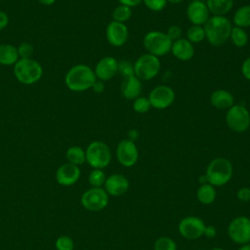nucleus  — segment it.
Wrapping results in <instances>:
<instances>
[{
  "label": "nucleus",
  "instance_id": "obj_27",
  "mask_svg": "<svg viewBox=\"0 0 250 250\" xmlns=\"http://www.w3.org/2000/svg\"><path fill=\"white\" fill-rule=\"evenodd\" d=\"M229 39L231 40V43L235 47L242 48V47L246 46L248 43V34L244 28H241L238 26H233L230 31Z\"/></svg>",
  "mask_w": 250,
  "mask_h": 250
},
{
  "label": "nucleus",
  "instance_id": "obj_23",
  "mask_svg": "<svg viewBox=\"0 0 250 250\" xmlns=\"http://www.w3.org/2000/svg\"><path fill=\"white\" fill-rule=\"evenodd\" d=\"M217 196V190L214 186L211 184H203L199 185L196 190V198L203 205L212 204Z\"/></svg>",
  "mask_w": 250,
  "mask_h": 250
},
{
  "label": "nucleus",
  "instance_id": "obj_49",
  "mask_svg": "<svg viewBox=\"0 0 250 250\" xmlns=\"http://www.w3.org/2000/svg\"><path fill=\"white\" fill-rule=\"evenodd\" d=\"M191 1H203V0H191Z\"/></svg>",
  "mask_w": 250,
  "mask_h": 250
},
{
  "label": "nucleus",
  "instance_id": "obj_44",
  "mask_svg": "<svg viewBox=\"0 0 250 250\" xmlns=\"http://www.w3.org/2000/svg\"><path fill=\"white\" fill-rule=\"evenodd\" d=\"M138 137H139V133H138L137 130L132 129V130H130V131L128 132V140L135 142V140L138 139Z\"/></svg>",
  "mask_w": 250,
  "mask_h": 250
},
{
  "label": "nucleus",
  "instance_id": "obj_36",
  "mask_svg": "<svg viewBox=\"0 0 250 250\" xmlns=\"http://www.w3.org/2000/svg\"><path fill=\"white\" fill-rule=\"evenodd\" d=\"M143 2L146 6V8L152 12L162 11L168 3L167 0H143Z\"/></svg>",
  "mask_w": 250,
  "mask_h": 250
},
{
  "label": "nucleus",
  "instance_id": "obj_17",
  "mask_svg": "<svg viewBox=\"0 0 250 250\" xmlns=\"http://www.w3.org/2000/svg\"><path fill=\"white\" fill-rule=\"evenodd\" d=\"M209 10L203 1H191L187 7V16L193 25H204L209 20Z\"/></svg>",
  "mask_w": 250,
  "mask_h": 250
},
{
  "label": "nucleus",
  "instance_id": "obj_2",
  "mask_svg": "<svg viewBox=\"0 0 250 250\" xmlns=\"http://www.w3.org/2000/svg\"><path fill=\"white\" fill-rule=\"evenodd\" d=\"M203 28L207 41L212 46L219 47L229 39L232 26L226 16H213L209 18Z\"/></svg>",
  "mask_w": 250,
  "mask_h": 250
},
{
  "label": "nucleus",
  "instance_id": "obj_12",
  "mask_svg": "<svg viewBox=\"0 0 250 250\" xmlns=\"http://www.w3.org/2000/svg\"><path fill=\"white\" fill-rule=\"evenodd\" d=\"M147 98L151 107L155 109H165L174 103L175 92L167 85H158L150 91Z\"/></svg>",
  "mask_w": 250,
  "mask_h": 250
},
{
  "label": "nucleus",
  "instance_id": "obj_37",
  "mask_svg": "<svg viewBox=\"0 0 250 250\" xmlns=\"http://www.w3.org/2000/svg\"><path fill=\"white\" fill-rule=\"evenodd\" d=\"M182 33H183V30L182 28L179 26V25H176V24H173V25H170L166 31V34L168 35V37L173 41H176L180 38H182Z\"/></svg>",
  "mask_w": 250,
  "mask_h": 250
},
{
  "label": "nucleus",
  "instance_id": "obj_14",
  "mask_svg": "<svg viewBox=\"0 0 250 250\" xmlns=\"http://www.w3.org/2000/svg\"><path fill=\"white\" fill-rule=\"evenodd\" d=\"M107 42L113 47L123 46L129 37V31L125 23L111 21L105 28Z\"/></svg>",
  "mask_w": 250,
  "mask_h": 250
},
{
  "label": "nucleus",
  "instance_id": "obj_10",
  "mask_svg": "<svg viewBox=\"0 0 250 250\" xmlns=\"http://www.w3.org/2000/svg\"><path fill=\"white\" fill-rule=\"evenodd\" d=\"M108 199L109 195L104 188H91L82 194L81 204L88 211L99 212L107 206Z\"/></svg>",
  "mask_w": 250,
  "mask_h": 250
},
{
  "label": "nucleus",
  "instance_id": "obj_16",
  "mask_svg": "<svg viewBox=\"0 0 250 250\" xmlns=\"http://www.w3.org/2000/svg\"><path fill=\"white\" fill-rule=\"evenodd\" d=\"M94 72L98 80L107 81L118 72V61L111 56L104 57L97 62Z\"/></svg>",
  "mask_w": 250,
  "mask_h": 250
},
{
  "label": "nucleus",
  "instance_id": "obj_1",
  "mask_svg": "<svg viewBox=\"0 0 250 250\" xmlns=\"http://www.w3.org/2000/svg\"><path fill=\"white\" fill-rule=\"evenodd\" d=\"M96 80L94 69L83 63L71 66L64 76V83L72 92H84L92 88Z\"/></svg>",
  "mask_w": 250,
  "mask_h": 250
},
{
  "label": "nucleus",
  "instance_id": "obj_28",
  "mask_svg": "<svg viewBox=\"0 0 250 250\" xmlns=\"http://www.w3.org/2000/svg\"><path fill=\"white\" fill-rule=\"evenodd\" d=\"M132 16V10L130 7H127L125 5H118L115 7V9L112 11V21L125 23L127 21L130 20Z\"/></svg>",
  "mask_w": 250,
  "mask_h": 250
},
{
  "label": "nucleus",
  "instance_id": "obj_35",
  "mask_svg": "<svg viewBox=\"0 0 250 250\" xmlns=\"http://www.w3.org/2000/svg\"><path fill=\"white\" fill-rule=\"evenodd\" d=\"M118 72H120L124 77L135 75L134 64L126 60H122L118 62Z\"/></svg>",
  "mask_w": 250,
  "mask_h": 250
},
{
  "label": "nucleus",
  "instance_id": "obj_24",
  "mask_svg": "<svg viewBox=\"0 0 250 250\" xmlns=\"http://www.w3.org/2000/svg\"><path fill=\"white\" fill-rule=\"evenodd\" d=\"M233 0H207L206 6L213 16H226L233 7Z\"/></svg>",
  "mask_w": 250,
  "mask_h": 250
},
{
  "label": "nucleus",
  "instance_id": "obj_38",
  "mask_svg": "<svg viewBox=\"0 0 250 250\" xmlns=\"http://www.w3.org/2000/svg\"><path fill=\"white\" fill-rule=\"evenodd\" d=\"M236 197L241 202L250 201V188L242 187L236 191Z\"/></svg>",
  "mask_w": 250,
  "mask_h": 250
},
{
  "label": "nucleus",
  "instance_id": "obj_5",
  "mask_svg": "<svg viewBox=\"0 0 250 250\" xmlns=\"http://www.w3.org/2000/svg\"><path fill=\"white\" fill-rule=\"evenodd\" d=\"M86 162L93 169H104L111 161L109 146L102 141H94L89 144L86 150Z\"/></svg>",
  "mask_w": 250,
  "mask_h": 250
},
{
  "label": "nucleus",
  "instance_id": "obj_26",
  "mask_svg": "<svg viewBox=\"0 0 250 250\" xmlns=\"http://www.w3.org/2000/svg\"><path fill=\"white\" fill-rule=\"evenodd\" d=\"M65 155H66V159L71 164L79 166L86 162V152L81 146H72L68 147Z\"/></svg>",
  "mask_w": 250,
  "mask_h": 250
},
{
  "label": "nucleus",
  "instance_id": "obj_46",
  "mask_svg": "<svg viewBox=\"0 0 250 250\" xmlns=\"http://www.w3.org/2000/svg\"><path fill=\"white\" fill-rule=\"evenodd\" d=\"M237 250H250V243H246V244L240 245Z\"/></svg>",
  "mask_w": 250,
  "mask_h": 250
},
{
  "label": "nucleus",
  "instance_id": "obj_15",
  "mask_svg": "<svg viewBox=\"0 0 250 250\" xmlns=\"http://www.w3.org/2000/svg\"><path fill=\"white\" fill-rule=\"evenodd\" d=\"M130 187L129 180L122 174H111L106 177L104 188L109 196H121L125 194Z\"/></svg>",
  "mask_w": 250,
  "mask_h": 250
},
{
  "label": "nucleus",
  "instance_id": "obj_22",
  "mask_svg": "<svg viewBox=\"0 0 250 250\" xmlns=\"http://www.w3.org/2000/svg\"><path fill=\"white\" fill-rule=\"evenodd\" d=\"M19 59L18 49L16 46L8 43L0 44V64L14 65Z\"/></svg>",
  "mask_w": 250,
  "mask_h": 250
},
{
  "label": "nucleus",
  "instance_id": "obj_43",
  "mask_svg": "<svg viewBox=\"0 0 250 250\" xmlns=\"http://www.w3.org/2000/svg\"><path fill=\"white\" fill-rule=\"evenodd\" d=\"M118 2L121 4V5H125L127 7H136L138 5H140L143 0H118Z\"/></svg>",
  "mask_w": 250,
  "mask_h": 250
},
{
  "label": "nucleus",
  "instance_id": "obj_21",
  "mask_svg": "<svg viewBox=\"0 0 250 250\" xmlns=\"http://www.w3.org/2000/svg\"><path fill=\"white\" fill-rule=\"evenodd\" d=\"M210 103L216 108L229 109L234 104V98L228 90L218 89L210 95Z\"/></svg>",
  "mask_w": 250,
  "mask_h": 250
},
{
  "label": "nucleus",
  "instance_id": "obj_7",
  "mask_svg": "<svg viewBox=\"0 0 250 250\" xmlns=\"http://www.w3.org/2000/svg\"><path fill=\"white\" fill-rule=\"evenodd\" d=\"M160 66L159 58L146 53L134 62V72L140 80H150L159 73Z\"/></svg>",
  "mask_w": 250,
  "mask_h": 250
},
{
  "label": "nucleus",
  "instance_id": "obj_39",
  "mask_svg": "<svg viewBox=\"0 0 250 250\" xmlns=\"http://www.w3.org/2000/svg\"><path fill=\"white\" fill-rule=\"evenodd\" d=\"M241 73L247 80L250 81V57L243 61L241 64Z\"/></svg>",
  "mask_w": 250,
  "mask_h": 250
},
{
  "label": "nucleus",
  "instance_id": "obj_47",
  "mask_svg": "<svg viewBox=\"0 0 250 250\" xmlns=\"http://www.w3.org/2000/svg\"><path fill=\"white\" fill-rule=\"evenodd\" d=\"M184 0H167V2L171 3V4H180L182 3Z\"/></svg>",
  "mask_w": 250,
  "mask_h": 250
},
{
  "label": "nucleus",
  "instance_id": "obj_33",
  "mask_svg": "<svg viewBox=\"0 0 250 250\" xmlns=\"http://www.w3.org/2000/svg\"><path fill=\"white\" fill-rule=\"evenodd\" d=\"M55 244L57 250H73L74 248L73 240L66 235H62L58 237Z\"/></svg>",
  "mask_w": 250,
  "mask_h": 250
},
{
  "label": "nucleus",
  "instance_id": "obj_40",
  "mask_svg": "<svg viewBox=\"0 0 250 250\" xmlns=\"http://www.w3.org/2000/svg\"><path fill=\"white\" fill-rule=\"evenodd\" d=\"M9 24V16L4 12L0 11V30L5 29Z\"/></svg>",
  "mask_w": 250,
  "mask_h": 250
},
{
  "label": "nucleus",
  "instance_id": "obj_41",
  "mask_svg": "<svg viewBox=\"0 0 250 250\" xmlns=\"http://www.w3.org/2000/svg\"><path fill=\"white\" fill-rule=\"evenodd\" d=\"M216 233H217V230L213 226H206L203 236H206L207 238H213L216 236Z\"/></svg>",
  "mask_w": 250,
  "mask_h": 250
},
{
  "label": "nucleus",
  "instance_id": "obj_9",
  "mask_svg": "<svg viewBox=\"0 0 250 250\" xmlns=\"http://www.w3.org/2000/svg\"><path fill=\"white\" fill-rule=\"evenodd\" d=\"M228 235L229 239L238 245L250 242V218L247 216H237L233 218L228 226Z\"/></svg>",
  "mask_w": 250,
  "mask_h": 250
},
{
  "label": "nucleus",
  "instance_id": "obj_45",
  "mask_svg": "<svg viewBox=\"0 0 250 250\" xmlns=\"http://www.w3.org/2000/svg\"><path fill=\"white\" fill-rule=\"evenodd\" d=\"M38 1L44 6H51L56 2V0H38Z\"/></svg>",
  "mask_w": 250,
  "mask_h": 250
},
{
  "label": "nucleus",
  "instance_id": "obj_34",
  "mask_svg": "<svg viewBox=\"0 0 250 250\" xmlns=\"http://www.w3.org/2000/svg\"><path fill=\"white\" fill-rule=\"evenodd\" d=\"M17 49L20 59H30L33 54V46L28 42L21 43Z\"/></svg>",
  "mask_w": 250,
  "mask_h": 250
},
{
  "label": "nucleus",
  "instance_id": "obj_30",
  "mask_svg": "<svg viewBox=\"0 0 250 250\" xmlns=\"http://www.w3.org/2000/svg\"><path fill=\"white\" fill-rule=\"evenodd\" d=\"M106 176L103 169H93L88 177L89 184L92 188H102L104 185Z\"/></svg>",
  "mask_w": 250,
  "mask_h": 250
},
{
  "label": "nucleus",
  "instance_id": "obj_8",
  "mask_svg": "<svg viewBox=\"0 0 250 250\" xmlns=\"http://www.w3.org/2000/svg\"><path fill=\"white\" fill-rule=\"evenodd\" d=\"M228 127L236 133L245 132L250 127L249 110L241 104H233L226 113Z\"/></svg>",
  "mask_w": 250,
  "mask_h": 250
},
{
  "label": "nucleus",
  "instance_id": "obj_3",
  "mask_svg": "<svg viewBox=\"0 0 250 250\" xmlns=\"http://www.w3.org/2000/svg\"><path fill=\"white\" fill-rule=\"evenodd\" d=\"M233 174V167L231 162L225 157H216L212 159L207 165L205 176L207 181L212 186L222 187L228 184Z\"/></svg>",
  "mask_w": 250,
  "mask_h": 250
},
{
  "label": "nucleus",
  "instance_id": "obj_29",
  "mask_svg": "<svg viewBox=\"0 0 250 250\" xmlns=\"http://www.w3.org/2000/svg\"><path fill=\"white\" fill-rule=\"evenodd\" d=\"M187 39L190 43H199L205 39V31L202 25H191L187 31Z\"/></svg>",
  "mask_w": 250,
  "mask_h": 250
},
{
  "label": "nucleus",
  "instance_id": "obj_13",
  "mask_svg": "<svg viewBox=\"0 0 250 250\" xmlns=\"http://www.w3.org/2000/svg\"><path fill=\"white\" fill-rule=\"evenodd\" d=\"M117 161L124 167H133L139 159V150L135 142L128 139L120 141L116 147Z\"/></svg>",
  "mask_w": 250,
  "mask_h": 250
},
{
  "label": "nucleus",
  "instance_id": "obj_42",
  "mask_svg": "<svg viewBox=\"0 0 250 250\" xmlns=\"http://www.w3.org/2000/svg\"><path fill=\"white\" fill-rule=\"evenodd\" d=\"M104 81H101V80H96V82L93 84V86H92V89H93V91L95 92V93H103L104 91Z\"/></svg>",
  "mask_w": 250,
  "mask_h": 250
},
{
  "label": "nucleus",
  "instance_id": "obj_48",
  "mask_svg": "<svg viewBox=\"0 0 250 250\" xmlns=\"http://www.w3.org/2000/svg\"><path fill=\"white\" fill-rule=\"evenodd\" d=\"M210 250H225L224 248H221V247H215V248H212Z\"/></svg>",
  "mask_w": 250,
  "mask_h": 250
},
{
  "label": "nucleus",
  "instance_id": "obj_19",
  "mask_svg": "<svg viewBox=\"0 0 250 250\" xmlns=\"http://www.w3.org/2000/svg\"><path fill=\"white\" fill-rule=\"evenodd\" d=\"M171 52L176 59L182 62H188L191 60L194 55V47L187 38H180L173 41Z\"/></svg>",
  "mask_w": 250,
  "mask_h": 250
},
{
  "label": "nucleus",
  "instance_id": "obj_6",
  "mask_svg": "<svg viewBox=\"0 0 250 250\" xmlns=\"http://www.w3.org/2000/svg\"><path fill=\"white\" fill-rule=\"evenodd\" d=\"M172 43V40L168 37L166 32L156 30L147 32L143 40L144 47L147 53L157 58L165 56L171 52Z\"/></svg>",
  "mask_w": 250,
  "mask_h": 250
},
{
  "label": "nucleus",
  "instance_id": "obj_25",
  "mask_svg": "<svg viewBox=\"0 0 250 250\" xmlns=\"http://www.w3.org/2000/svg\"><path fill=\"white\" fill-rule=\"evenodd\" d=\"M233 23L235 26L244 28L250 26V5H243L239 7L233 14Z\"/></svg>",
  "mask_w": 250,
  "mask_h": 250
},
{
  "label": "nucleus",
  "instance_id": "obj_11",
  "mask_svg": "<svg viewBox=\"0 0 250 250\" xmlns=\"http://www.w3.org/2000/svg\"><path fill=\"white\" fill-rule=\"evenodd\" d=\"M205 227L206 225L201 218L187 216L179 222L178 231L184 238L192 240L203 236Z\"/></svg>",
  "mask_w": 250,
  "mask_h": 250
},
{
  "label": "nucleus",
  "instance_id": "obj_20",
  "mask_svg": "<svg viewBox=\"0 0 250 250\" xmlns=\"http://www.w3.org/2000/svg\"><path fill=\"white\" fill-rule=\"evenodd\" d=\"M142 82L136 75L124 77L121 85V94L126 100L134 101L142 93Z\"/></svg>",
  "mask_w": 250,
  "mask_h": 250
},
{
  "label": "nucleus",
  "instance_id": "obj_4",
  "mask_svg": "<svg viewBox=\"0 0 250 250\" xmlns=\"http://www.w3.org/2000/svg\"><path fill=\"white\" fill-rule=\"evenodd\" d=\"M14 74L17 80L23 85L38 82L43 74L42 65L33 59H19L14 64Z\"/></svg>",
  "mask_w": 250,
  "mask_h": 250
},
{
  "label": "nucleus",
  "instance_id": "obj_31",
  "mask_svg": "<svg viewBox=\"0 0 250 250\" xmlns=\"http://www.w3.org/2000/svg\"><path fill=\"white\" fill-rule=\"evenodd\" d=\"M153 249L154 250H177V244L171 237L160 236L155 240L153 244Z\"/></svg>",
  "mask_w": 250,
  "mask_h": 250
},
{
  "label": "nucleus",
  "instance_id": "obj_18",
  "mask_svg": "<svg viewBox=\"0 0 250 250\" xmlns=\"http://www.w3.org/2000/svg\"><path fill=\"white\" fill-rule=\"evenodd\" d=\"M80 174L79 166L67 162L59 167L56 173V179L62 186H71L79 180Z\"/></svg>",
  "mask_w": 250,
  "mask_h": 250
},
{
  "label": "nucleus",
  "instance_id": "obj_32",
  "mask_svg": "<svg viewBox=\"0 0 250 250\" xmlns=\"http://www.w3.org/2000/svg\"><path fill=\"white\" fill-rule=\"evenodd\" d=\"M151 105L147 97L140 96L133 101V109L137 113H146L150 109Z\"/></svg>",
  "mask_w": 250,
  "mask_h": 250
}]
</instances>
